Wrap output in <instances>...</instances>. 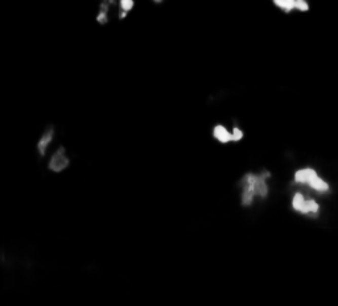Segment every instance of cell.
<instances>
[{"label": "cell", "mask_w": 338, "mask_h": 306, "mask_svg": "<svg viewBox=\"0 0 338 306\" xmlns=\"http://www.w3.org/2000/svg\"><path fill=\"white\" fill-rule=\"evenodd\" d=\"M268 172H261L260 174H246L242 179V205L250 206L256 195L266 198L268 194Z\"/></svg>", "instance_id": "cell-1"}, {"label": "cell", "mask_w": 338, "mask_h": 306, "mask_svg": "<svg viewBox=\"0 0 338 306\" xmlns=\"http://www.w3.org/2000/svg\"><path fill=\"white\" fill-rule=\"evenodd\" d=\"M292 207L296 211L302 212L304 215H311L313 218L318 215L320 212V205L315 199H305V197L300 193L293 195V199H292Z\"/></svg>", "instance_id": "cell-2"}, {"label": "cell", "mask_w": 338, "mask_h": 306, "mask_svg": "<svg viewBox=\"0 0 338 306\" xmlns=\"http://www.w3.org/2000/svg\"><path fill=\"white\" fill-rule=\"evenodd\" d=\"M70 164V160L66 155V149L64 147H60L57 151L54 152L52 155L51 160H49V164H48V168L51 169L52 172L60 173L62 172L64 169H66Z\"/></svg>", "instance_id": "cell-3"}, {"label": "cell", "mask_w": 338, "mask_h": 306, "mask_svg": "<svg viewBox=\"0 0 338 306\" xmlns=\"http://www.w3.org/2000/svg\"><path fill=\"white\" fill-rule=\"evenodd\" d=\"M54 139V128L53 125H49V127L45 128V131L41 135L40 140L37 142V152H39V156L44 157L45 153H47L49 145L52 144Z\"/></svg>", "instance_id": "cell-4"}, {"label": "cell", "mask_w": 338, "mask_h": 306, "mask_svg": "<svg viewBox=\"0 0 338 306\" xmlns=\"http://www.w3.org/2000/svg\"><path fill=\"white\" fill-rule=\"evenodd\" d=\"M274 4H276L279 8L284 10L285 12H289L291 10L296 8L300 11H308L309 6L304 0H275Z\"/></svg>", "instance_id": "cell-5"}, {"label": "cell", "mask_w": 338, "mask_h": 306, "mask_svg": "<svg viewBox=\"0 0 338 306\" xmlns=\"http://www.w3.org/2000/svg\"><path fill=\"white\" fill-rule=\"evenodd\" d=\"M213 136L217 139L218 142L222 143V144H226L229 142H233V134L229 132L223 125L217 124L213 128Z\"/></svg>", "instance_id": "cell-6"}, {"label": "cell", "mask_w": 338, "mask_h": 306, "mask_svg": "<svg viewBox=\"0 0 338 306\" xmlns=\"http://www.w3.org/2000/svg\"><path fill=\"white\" fill-rule=\"evenodd\" d=\"M317 173L311 168H305V169H300L297 172L295 173V181L300 182V184H308Z\"/></svg>", "instance_id": "cell-7"}, {"label": "cell", "mask_w": 338, "mask_h": 306, "mask_svg": "<svg viewBox=\"0 0 338 306\" xmlns=\"http://www.w3.org/2000/svg\"><path fill=\"white\" fill-rule=\"evenodd\" d=\"M108 2H102L101 7H99V12L97 15V21L99 24H106L108 21V12H110V7H108Z\"/></svg>", "instance_id": "cell-8"}, {"label": "cell", "mask_w": 338, "mask_h": 306, "mask_svg": "<svg viewBox=\"0 0 338 306\" xmlns=\"http://www.w3.org/2000/svg\"><path fill=\"white\" fill-rule=\"evenodd\" d=\"M134 2L132 0H122L121 3H119V19H124V17L127 16L130 14L132 8H134Z\"/></svg>", "instance_id": "cell-9"}, {"label": "cell", "mask_w": 338, "mask_h": 306, "mask_svg": "<svg viewBox=\"0 0 338 306\" xmlns=\"http://www.w3.org/2000/svg\"><path fill=\"white\" fill-rule=\"evenodd\" d=\"M231 134H233V142H239V140L243 138V132H242L241 129H239V128H237V127L233 129V132H231Z\"/></svg>", "instance_id": "cell-10"}]
</instances>
